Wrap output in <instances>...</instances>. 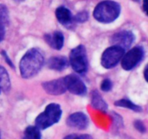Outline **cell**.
<instances>
[{"mask_svg": "<svg viewBox=\"0 0 148 139\" xmlns=\"http://www.w3.org/2000/svg\"><path fill=\"white\" fill-rule=\"evenodd\" d=\"M44 63V58L41 52L37 49H30L27 51L20 62L21 76L30 78L40 71Z\"/></svg>", "mask_w": 148, "mask_h": 139, "instance_id": "obj_1", "label": "cell"}, {"mask_svg": "<svg viewBox=\"0 0 148 139\" xmlns=\"http://www.w3.org/2000/svg\"><path fill=\"white\" fill-rule=\"evenodd\" d=\"M121 12V6L119 3L111 0L100 2L95 7L93 16L95 20L102 23H110L116 20Z\"/></svg>", "mask_w": 148, "mask_h": 139, "instance_id": "obj_2", "label": "cell"}, {"mask_svg": "<svg viewBox=\"0 0 148 139\" xmlns=\"http://www.w3.org/2000/svg\"><path fill=\"white\" fill-rule=\"evenodd\" d=\"M62 111L58 104L52 103L46 107L36 119V127L39 130H45L56 124L62 117Z\"/></svg>", "mask_w": 148, "mask_h": 139, "instance_id": "obj_3", "label": "cell"}, {"mask_svg": "<svg viewBox=\"0 0 148 139\" xmlns=\"http://www.w3.org/2000/svg\"><path fill=\"white\" fill-rule=\"evenodd\" d=\"M69 63L77 73L83 74L86 72L88 70V56L85 46L79 45L71 51Z\"/></svg>", "mask_w": 148, "mask_h": 139, "instance_id": "obj_4", "label": "cell"}, {"mask_svg": "<svg viewBox=\"0 0 148 139\" xmlns=\"http://www.w3.org/2000/svg\"><path fill=\"white\" fill-rule=\"evenodd\" d=\"M125 50L118 46H112L104 51L101 56V65L106 69L115 67L124 54Z\"/></svg>", "mask_w": 148, "mask_h": 139, "instance_id": "obj_5", "label": "cell"}, {"mask_svg": "<svg viewBox=\"0 0 148 139\" xmlns=\"http://www.w3.org/2000/svg\"><path fill=\"white\" fill-rule=\"evenodd\" d=\"M144 49L143 47L138 46L130 49L123 56L121 61V66L125 70H131L140 63L144 56Z\"/></svg>", "mask_w": 148, "mask_h": 139, "instance_id": "obj_6", "label": "cell"}, {"mask_svg": "<svg viewBox=\"0 0 148 139\" xmlns=\"http://www.w3.org/2000/svg\"><path fill=\"white\" fill-rule=\"evenodd\" d=\"M135 39L134 33L130 30H122L114 33L110 39V43L113 46H118L126 50L131 46Z\"/></svg>", "mask_w": 148, "mask_h": 139, "instance_id": "obj_7", "label": "cell"}, {"mask_svg": "<svg viewBox=\"0 0 148 139\" xmlns=\"http://www.w3.org/2000/svg\"><path fill=\"white\" fill-rule=\"evenodd\" d=\"M66 90L72 94L83 96L87 93V87L79 77L76 75H69L64 78Z\"/></svg>", "mask_w": 148, "mask_h": 139, "instance_id": "obj_8", "label": "cell"}, {"mask_svg": "<svg viewBox=\"0 0 148 139\" xmlns=\"http://www.w3.org/2000/svg\"><path fill=\"white\" fill-rule=\"evenodd\" d=\"M68 126L78 130H85L89 125V120L86 114L82 112H75L70 114L66 119Z\"/></svg>", "mask_w": 148, "mask_h": 139, "instance_id": "obj_9", "label": "cell"}, {"mask_svg": "<svg viewBox=\"0 0 148 139\" xmlns=\"http://www.w3.org/2000/svg\"><path fill=\"white\" fill-rule=\"evenodd\" d=\"M43 88L47 94L51 95H60L66 91L64 78L43 83Z\"/></svg>", "mask_w": 148, "mask_h": 139, "instance_id": "obj_10", "label": "cell"}, {"mask_svg": "<svg viewBox=\"0 0 148 139\" xmlns=\"http://www.w3.org/2000/svg\"><path fill=\"white\" fill-rule=\"evenodd\" d=\"M55 14L58 21L63 25L69 27L73 25V15L69 9L65 7H59L56 10Z\"/></svg>", "mask_w": 148, "mask_h": 139, "instance_id": "obj_11", "label": "cell"}, {"mask_svg": "<svg viewBox=\"0 0 148 139\" xmlns=\"http://www.w3.org/2000/svg\"><path fill=\"white\" fill-rule=\"evenodd\" d=\"M45 40L51 48L56 50H60L64 46V37L62 33L55 31L50 34H46L45 36Z\"/></svg>", "mask_w": 148, "mask_h": 139, "instance_id": "obj_12", "label": "cell"}, {"mask_svg": "<svg viewBox=\"0 0 148 139\" xmlns=\"http://www.w3.org/2000/svg\"><path fill=\"white\" fill-rule=\"evenodd\" d=\"M69 66V60L64 56H56L50 58L48 61V67L53 70L62 71Z\"/></svg>", "mask_w": 148, "mask_h": 139, "instance_id": "obj_13", "label": "cell"}, {"mask_svg": "<svg viewBox=\"0 0 148 139\" xmlns=\"http://www.w3.org/2000/svg\"><path fill=\"white\" fill-rule=\"evenodd\" d=\"M91 104L94 108L101 111H106L108 109L107 104L103 99L102 96L100 95V94L97 91H94L92 92Z\"/></svg>", "mask_w": 148, "mask_h": 139, "instance_id": "obj_14", "label": "cell"}, {"mask_svg": "<svg viewBox=\"0 0 148 139\" xmlns=\"http://www.w3.org/2000/svg\"><path fill=\"white\" fill-rule=\"evenodd\" d=\"M0 88L7 92L10 88V79L8 72L0 65Z\"/></svg>", "mask_w": 148, "mask_h": 139, "instance_id": "obj_15", "label": "cell"}, {"mask_svg": "<svg viewBox=\"0 0 148 139\" xmlns=\"http://www.w3.org/2000/svg\"><path fill=\"white\" fill-rule=\"evenodd\" d=\"M115 105L116 106V107L128 108L130 109L133 110V111H137V112H140V111H142V110H143L141 107L134 104L132 101L127 99V98H122V99L118 100V101H116L115 102Z\"/></svg>", "mask_w": 148, "mask_h": 139, "instance_id": "obj_16", "label": "cell"}, {"mask_svg": "<svg viewBox=\"0 0 148 139\" xmlns=\"http://www.w3.org/2000/svg\"><path fill=\"white\" fill-rule=\"evenodd\" d=\"M23 139H41L40 130L36 126H28L25 130Z\"/></svg>", "mask_w": 148, "mask_h": 139, "instance_id": "obj_17", "label": "cell"}, {"mask_svg": "<svg viewBox=\"0 0 148 139\" xmlns=\"http://www.w3.org/2000/svg\"><path fill=\"white\" fill-rule=\"evenodd\" d=\"M9 23V12L7 7L0 4V24L5 26Z\"/></svg>", "mask_w": 148, "mask_h": 139, "instance_id": "obj_18", "label": "cell"}, {"mask_svg": "<svg viewBox=\"0 0 148 139\" xmlns=\"http://www.w3.org/2000/svg\"><path fill=\"white\" fill-rule=\"evenodd\" d=\"M88 19V14L87 12H80L75 16H73L74 23H84Z\"/></svg>", "mask_w": 148, "mask_h": 139, "instance_id": "obj_19", "label": "cell"}, {"mask_svg": "<svg viewBox=\"0 0 148 139\" xmlns=\"http://www.w3.org/2000/svg\"><path fill=\"white\" fill-rule=\"evenodd\" d=\"M101 88L103 91H109L112 88V82L109 79H105L101 83Z\"/></svg>", "mask_w": 148, "mask_h": 139, "instance_id": "obj_20", "label": "cell"}, {"mask_svg": "<svg viewBox=\"0 0 148 139\" xmlns=\"http://www.w3.org/2000/svg\"><path fill=\"white\" fill-rule=\"evenodd\" d=\"M64 139H92L90 135L83 134V135H77V134H72L66 136Z\"/></svg>", "mask_w": 148, "mask_h": 139, "instance_id": "obj_21", "label": "cell"}, {"mask_svg": "<svg viewBox=\"0 0 148 139\" xmlns=\"http://www.w3.org/2000/svg\"><path fill=\"white\" fill-rule=\"evenodd\" d=\"M134 125L135 128L137 129V130H138L140 133H144L146 132L145 125L144 123H143L142 121H140V120H136V121L134 122Z\"/></svg>", "mask_w": 148, "mask_h": 139, "instance_id": "obj_22", "label": "cell"}, {"mask_svg": "<svg viewBox=\"0 0 148 139\" xmlns=\"http://www.w3.org/2000/svg\"><path fill=\"white\" fill-rule=\"evenodd\" d=\"M5 36V26L0 24V42L4 39Z\"/></svg>", "mask_w": 148, "mask_h": 139, "instance_id": "obj_23", "label": "cell"}, {"mask_svg": "<svg viewBox=\"0 0 148 139\" xmlns=\"http://www.w3.org/2000/svg\"><path fill=\"white\" fill-rule=\"evenodd\" d=\"M1 54L3 55V56H4V59H5V60H6V62H7V64H8L9 65H10V66L12 67H14V65H13L12 62H11V60H10V58H9V56H7V54H6V52L3 51V52H1Z\"/></svg>", "mask_w": 148, "mask_h": 139, "instance_id": "obj_24", "label": "cell"}, {"mask_svg": "<svg viewBox=\"0 0 148 139\" xmlns=\"http://www.w3.org/2000/svg\"><path fill=\"white\" fill-rule=\"evenodd\" d=\"M143 10H144L145 12L147 14V0H143Z\"/></svg>", "mask_w": 148, "mask_h": 139, "instance_id": "obj_25", "label": "cell"}, {"mask_svg": "<svg viewBox=\"0 0 148 139\" xmlns=\"http://www.w3.org/2000/svg\"><path fill=\"white\" fill-rule=\"evenodd\" d=\"M147 67H146V68L145 69V80L146 81H147Z\"/></svg>", "mask_w": 148, "mask_h": 139, "instance_id": "obj_26", "label": "cell"}, {"mask_svg": "<svg viewBox=\"0 0 148 139\" xmlns=\"http://www.w3.org/2000/svg\"><path fill=\"white\" fill-rule=\"evenodd\" d=\"M132 1H140V0H132Z\"/></svg>", "mask_w": 148, "mask_h": 139, "instance_id": "obj_27", "label": "cell"}, {"mask_svg": "<svg viewBox=\"0 0 148 139\" xmlns=\"http://www.w3.org/2000/svg\"><path fill=\"white\" fill-rule=\"evenodd\" d=\"M17 1H24V0H17Z\"/></svg>", "mask_w": 148, "mask_h": 139, "instance_id": "obj_28", "label": "cell"}, {"mask_svg": "<svg viewBox=\"0 0 148 139\" xmlns=\"http://www.w3.org/2000/svg\"><path fill=\"white\" fill-rule=\"evenodd\" d=\"M0 139H1V133H0Z\"/></svg>", "mask_w": 148, "mask_h": 139, "instance_id": "obj_29", "label": "cell"}, {"mask_svg": "<svg viewBox=\"0 0 148 139\" xmlns=\"http://www.w3.org/2000/svg\"><path fill=\"white\" fill-rule=\"evenodd\" d=\"M0 91H1V88H0Z\"/></svg>", "mask_w": 148, "mask_h": 139, "instance_id": "obj_30", "label": "cell"}]
</instances>
